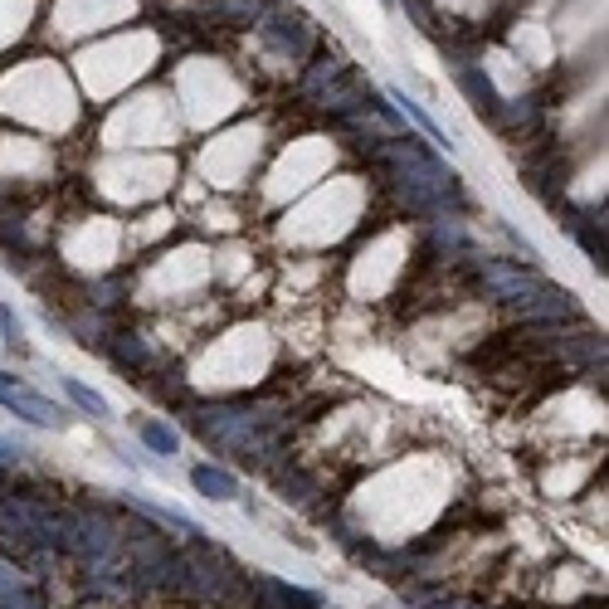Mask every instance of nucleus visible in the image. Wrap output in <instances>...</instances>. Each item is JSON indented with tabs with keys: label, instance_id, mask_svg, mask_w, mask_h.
Instances as JSON below:
<instances>
[{
	"label": "nucleus",
	"instance_id": "nucleus-3",
	"mask_svg": "<svg viewBox=\"0 0 609 609\" xmlns=\"http://www.w3.org/2000/svg\"><path fill=\"white\" fill-rule=\"evenodd\" d=\"M0 410H10L15 419H25V424H35V429H64L69 415L54 405V400H44L35 395L30 385H15V390H0Z\"/></svg>",
	"mask_w": 609,
	"mask_h": 609
},
{
	"label": "nucleus",
	"instance_id": "nucleus-11",
	"mask_svg": "<svg viewBox=\"0 0 609 609\" xmlns=\"http://www.w3.org/2000/svg\"><path fill=\"white\" fill-rule=\"evenodd\" d=\"M59 385H64V395H69V400H74V405H78V410H83L88 419H113V405H108V400H103L93 385H83L78 376H64Z\"/></svg>",
	"mask_w": 609,
	"mask_h": 609
},
{
	"label": "nucleus",
	"instance_id": "nucleus-6",
	"mask_svg": "<svg viewBox=\"0 0 609 609\" xmlns=\"http://www.w3.org/2000/svg\"><path fill=\"white\" fill-rule=\"evenodd\" d=\"M127 507H132V512H142V517H147L152 527H161L166 536L176 532V536H186V541H195V536H200V522H195V517H186L181 507H166V502H152V497H127Z\"/></svg>",
	"mask_w": 609,
	"mask_h": 609
},
{
	"label": "nucleus",
	"instance_id": "nucleus-8",
	"mask_svg": "<svg viewBox=\"0 0 609 609\" xmlns=\"http://www.w3.org/2000/svg\"><path fill=\"white\" fill-rule=\"evenodd\" d=\"M566 215H571L566 229L580 239V249L595 259V268H605V225H600V215L595 210H571V205H566Z\"/></svg>",
	"mask_w": 609,
	"mask_h": 609
},
{
	"label": "nucleus",
	"instance_id": "nucleus-13",
	"mask_svg": "<svg viewBox=\"0 0 609 609\" xmlns=\"http://www.w3.org/2000/svg\"><path fill=\"white\" fill-rule=\"evenodd\" d=\"M268 590L283 600L288 609H322V595L317 590H303V585H288V580H278V575H264Z\"/></svg>",
	"mask_w": 609,
	"mask_h": 609
},
{
	"label": "nucleus",
	"instance_id": "nucleus-16",
	"mask_svg": "<svg viewBox=\"0 0 609 609\" xmlns=\"http://www.w3.org/2000/svg\"><path fill=\"white\" fill-rule=\"evenodd\" d=\"M15 385H25L20 376H10V371H0V390H15Z\"/></svg>",
	"mask_w": 609,
	"mask_h": 609
},
{
	"label": "nucleus",
	"instance_id": "nucleus-17",
	"mask_svg": "<svg viewBox=\"0 0 609 609\" xmlns=\"http://www.w3.org/2000/svg\"><path fill=\"white\" fill-rule=\"evenodd\" d=\"M381 5H395V0H381Z\"/></svg>",
	"mask_w": 609,
	"mask_h": 609
},
{
	"label": "nucleus",
	"instance_id": "nucleus-9",
	"mask_svg": "<svg viewBox=\"0 0 609 609\" xmlns=\"http://www.w3.org/2000/svg\"><path fill=\"white\" fill-rule=\"evenodd\" d=\"M390 98H395V108H400V113L410 117V122H415L419 132H424V137H434V147H444V152H454V137H449V132H444V127H439L434 117L424 113V108H419V103H415V98H410V93H405V88H390Z\"/></svg>",
	"mask_w": 609,
	"mask_h": 609
},
{
	"label": "nucleus",
	"instance_id": "nucleus-12",
	"mask_svg": "<svg viewBox=\"0 0 609 609\" xmlns=\"http://www.w3.org/2000/svg\"><path fill=\"white\" fill-rule=\"evenodd\" d=\"M137 434H142V444L161 458H176L181 449V439H176V429L171 424H161V419H137Z\"/></svg>",
	"mask_w": 609,
	"mask_h": 609
},
{
	"label": "nucleus",
	"instance_id": "nucleus-2",
	"mask_svg": "<svg viewBox=\"0 0 609 609\" xmlns=\"http://www.w3.org/2000/svg\"><path fill=\"white\" fill-rule=\"evenodd\" d=\"M512 312H517L527 327H556L561 317H580V303H575L561 283H541L532 298H522Z\"/></svg>",
	"mask_w": 609,
	"mask_h": 609
},
{
	"label": "nucleus",
	"instance_id": "nucleus-4",
	"mask_svg": "<svg viewBox=\"0 0 609 609\" xmlns=\"http://www.w3.org/2000/svg\"><path fill=\"white\" fill-rule=\"evenodd\" d=\"M273 493L278 502H288V507H303V512H322V483H317V473H307V468H273Z\"/></svg>",
	"mask_w": 609,
	"mask_h": 609
},
{
	"label": "nucleus",
	"instance_id": "nucleus-7",
	"mask_svg": "<svg viewBox=\"0 0 609 609\" xmlns=\"http://www.w3.org/2000/svg\"><path fill=\"white\" fill-rule=\"evenodd\" d=\"M191 488L205 497V502H234V497H239V478H234L229 468H220V463H195Z\"/></svg>",
	"mask_w": 609,
	"mask_h": 609
},
{
	"label": "nucleus",
	"instance_id": "nucleus-14",
	"mask_svg": "<svg viewBox=\"0 0 609 609\" xmlns=\"http://www.w3.org/2000/svg\"><path fill=\"white\" fill-rule=\"evenodd\" d=\"M0 337H5V346L20 342V317H15V312H10L5 303H0Z\"/></svg>",
	"mask_w": 609,
	"mask_h": 609
},
{
	"label": "nucleus",
	"instance_id": "nucleus-10",
	"mask_svg": "<svg viewBox=\"0 0 609 609\" xmlns=\"http://www.w3.org/2000/svg\"><path fill=\"white\" fill-rule=\"evenodd\" d=\"M108 356H113L122 371H147V361H152V351H147V342H142L137 332L113 337V342H108Z\"/></svg>",
	"mask_w": 609,
	"mask_h": 609
},
{
	"label": "nucleus",
	"instance_id": "nucleus-1",
	"mask_svg": "<svg viewBox=\"0 0 609 609\" xmlns=\"http://www.w3.org/2000/svg\"><path fill=\"white\" fill-rule=\"evenodd\" d=\"M473 264V273H478V283L488 288V298H502V303H522V298H532L536 288L546 283L541 273H532V268L512 264V259H468Z\"/></svg>",
	"mask_w": 609,
	"mask_h": 609
},
{
	"label": "nucleus",
	"instance_id": "nucleus-15",
	"mask_svg": "<svg viewBox=\"0 0 609 609\" xmlns=\"http://www.w3.org/2000/svg\"><path fill=\"white\" fill-rule=\"evenodd\" d=\"M20 458H25V449H20V444L0 439V468H5V473H10V468H20Z\"/></svg>",
	"mask_w": 609,
	"mask_h": 609
},
{
	"label": "nucleus",
	"instance_id": "nucleus-5",
	"mask_svg": "<svg viewBox=\"0 0 609 609\" xmlns=\"http://www.w3.org/2000/svg\"><path fill=\"white\" fill-rule=\"evenodd\" d=\"M454 78H458V88L468 93V103H473L478 113L488 117V122H497V113H502V98H497L493 78L483 74L473 59H454Z\"/></svg>",
	"mask_w": 609,
	"mask_h": 609
}]
</instances>
